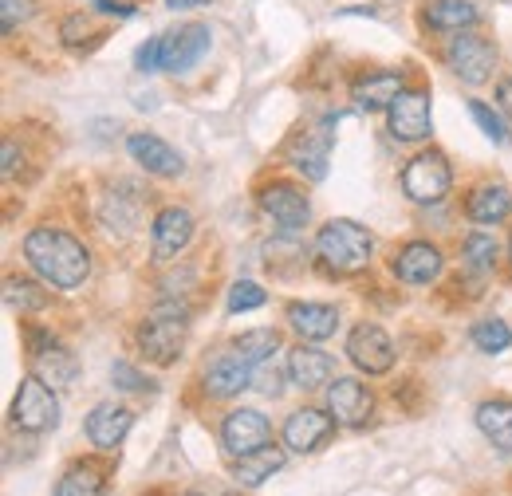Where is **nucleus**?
I'll list each match as a JSON object with an SVG mask.
<instances>
[{"label":"nucleus","mask_w":512,"mask_h":496,"mask_svg":"<svg viewBox=\"0 0 512 496\" xmlns=\"http://www.w3.org/2000/svg\"><path fill=\"white\" fill-rule=\"evenodd\" d=\"M406 87V71L398 67H367L363 75L351 79V99L359 111L375 115V111H390V103L398 99V91Z\"/></svg>","instance_id":"f8f14e48"},{"label":"nucleus","mask_w":512,"mask_h":496,"mask_svg":"<svg viewBox=\"0 0 512 496\" xmlns=\"http://www.w3.org/2000/svg\"><path fill=\"white\" fill-rule=\"evenodd\" d=\"M256 378V367L249 359H241L233 347L225 351V355H217L205 374H201V390L209 394V398H237L241 390H249Z\"/></svg>","instance_id":"dca6fc26"},{"label":"nucleus","mask_w":512,"mask_h":496,"mask_svg":"<svg viewBox=\"0 0 512 496\" xmlns=\"http://www.w3.org/2000/svg\"><path fill=\"white\" fill-rule=\"evenodd\" d=\"M260 213L280 229V233H300L312 221V201L308 193L292 182H272L260 189Z\"/></svg>","instance_id":"6e6552de"},{"label":"nucleus","mask_w":512,"mask_h":496,"mask_svg":"<svg viewBox=\"0 0 512 496\" xmlns=\"http://www.w3.org/2000/svg\"><path fill=\"white\" fill-rule=\"evenodd\" d=\"M509 268H512V237H509Z\"/></svg>","instance_id":"37998d69"},{"label":"nucleus","mask_w":512,"mask_h":496,"mask_svg":"<svg viewBox=\"0 0 512 496\" xmlns=\"http://www.w3.org/2000/svg\"><path fill=\"white\" fill-rule=\"evenodd\" d=\"M331 123H339V115L331 119H323V126H316V130H308L304 138H300V146L292 150V166L308 178V182H323L327 178V158H331Z\"/></svg>","instance_id":"4be33fe9"},{"label":"nucleus","mask_w":512,"mask_h":496,"mask_svg":"<svg viewBox=\"0 0 512 496\" xmlns=\"http://www.w3.org/2000/svg\"><path fill=\"white\" fill-rule=\"evenodd\" d=\"M446 67L465 83V87H481L493 79V67H497V44L481 32H457L449 36L446 52H442Z\"/></svg>","instance_id":"39448f33"},{"label":"nucleus","mask_w":512,"mask_h":496,"mask_svg":"<svg viewBox=\"0 0 512 496\" xmlns=\"http://www.w3.org/2000/svg\"><path fill=\"white\" fill-rule=\"evenodd\" d=\"M422 24H426L430 32L457 36V32H469V28L481 24V8H477L473 0H426Z\"/></svg>","instance_id":"5701e85b"},{"label":"nucleus","mask_w":512,"mask_h":496,"mask_svg":"<svg viewBox=\"0 0 512 496\" xmlns=\"http://www.w3.org/2000/svg\"><path fill=\"white\" fill-rule=\"evenodd\" d=\"M107 493V465L103 461H75L60 477L56 496H103Z\"/></svg>","instance_id":"bb28decb"},{"label":"nucleus","mask_w":512,"mask_h":496,"mask_svg":"<svg viewBox=\"0 0 512 496\" xmlns=\"http://www.w3.org/2000/svg\"><path fill=\"white\" fill-rule=\"evenodd\" d=\"M469 339H473L477 351H485V355H501V351H509L512 347V327L505 323V319H497V315H485V319H477V323L469 327Z\"/></svg>","instance_id":"c756f323"},{"label":"nucleus","mask_w":512,"mask_h":496,"mask_svg":"<svg viewBox=\"0 0 512 496\" xmlns=\"http://www.w3.org/2000/svg\"><path fill=\"white\" fill-rule=\"evenodd\" d=\"M497 107L512 119V75H505V79L497 83Z\"/></svg>","instance_id":"ea45409f"},{"label":"nucleus","mask_w":512,"mask_h":496,"mask_svg":"<svg viewBox=\"0 0 512 496\" xmlns=\"http://www.w3.org/2000/svg\"><path fill=\"white\" fill-rule=\"evenodd\" d=\"M288 327L300 335V343H323L339 331V311L331 304H320V300H296L284 311Z\"/></svg>","instance_id":"aec40b11"},{"label":"nucleus","mask_w":512,"mask_h":496,"mask_svg":"<svg viewBox=\"0 0 512 496\" xmlns=\"http://www.w3.org/2000/svg\"><path fill=\"white\" fill-rule=\"evenodd\" d=\"M134 67L142 75H154V71H166V36H150L138 52H134Z\"/></svg>","instance_id":"f704fd0d"},{"label":"nucleus","mask_w":512,"mask_h":496,"mask_svg":"<svg viewBox=\"0 0 512 496\" xmlns=\"http://www.w3.org/2000/svg\"><path fill=\"white\" fill-rule=\"evenodd\" d=\"M193 241V213L182 205H166L154 225H150V248H154V260H178Z\"/></svg>","instance_id":"4468645a"},{"label":"nucleus","mask_w":512,"mask_h":496,"mask_svg":"<svg viewBox=\"0 0 512 496\" xmlns=\"http://www.w3.org/2000/svg\"><path fill=\"white\" fill-rule=\"evenodd\" d=\"M209 44H213L209 24H186L178 32H166V71H174V75L193 71L201 56L209 52Z\"/></svg>","instance_id":"412c9836"},{"label":"nucleus","mask_w":512,"mask_h":496,"mask_svg":"<svg viewBox=\"0 0 512 496\" xmlns=\"http://www.w3.org/2000/svg\"><path fill=\"white\" fill-rule=\"evenodd\" d=\"M469 115H473V123L481 126V134L489 138V142H497V146H509V123H505V111L497 107H489V103H481V99H469Z\"/></svg>","instance_id":"473e14b6"},{"label":"nucleus","mask_w":512,"mask_h":496,"mask_svg":"<svg viewBox=\"0 0 512 496\" xmlns=\"http://www.w3.org/2000/svg\"><path fill=\"white\" fill-rule=\"evenodd\" d=\"M316 260L335 276H359L375 260V237L359 221L335 217L316 233Z\"/></svg>","instance_id":"f03ea898"},{"label":"nucleus","mask_w":512,"mask_h":496,"mask_svg":"<svg viewBox=\"0 0 512 496\" xmlns=\"http://www.w3.org/2000/svg\"><path fill=\"white\" fill-rule=\"evenodd\" d=\"M4 308L20 311V315L44 311V308H48V288H40L36 280H20V276H8V280H4Z\"/></svg>","instance_id":"c85d7f7f"},{"label":"nucleus","mask_w":512,"mask_h":496,"mask_svg":"<svg viewBox=\"0 0 512 496\" xmlns=\"http://www.w3.org/2000/svg\"><path fill=\"white\" fill-rule=\"evenodd\" d=\"M335 418H331V410H316V406H300V410H292L288 414V422H284V445L292 449V453H316L327 437L335 434Z\"/></svg>","instance_id":"f3484780"},{"label":"nucleus","mask_w":512,"mask_h":496,"mask_svg":"<svg viewBox=\"0 0 512 496\" xmlns=\"http://www.w3.org/2000/svg\"><path fill=\"white\" fill-rule=\"evenodd\" d=\"M134 430V410L130 406H115V402H99L91 414H87V441L99 449V453H115L127 434Z\"/></svg>","instance_id":"a211bd4d"},{"label":"nucleus","mask_w":512,"mask_h":496,"mask_svg":"<svg viewBox=\"0 0 512 496\" xmlns=\"http://www.w3.org/2000/svg\"><path fill=\"white\" fill-rule=\"evenodd\" d=\"M465 217L473 225H505L512 217V189L501 186V182L477 186L465 201Z\"/></svg>","instance_id":"b1692460"},{"label":"nucleus","mask_w":512,"mask_h":496,"mask_svg":"<svg viewBox=\"0 0 512 496\" xmlns=\"http://www.w3.org/2000/svg\"><path fill=\"white\" fill-rule=\"evenodd\" d=\"M111 382L119 386V390H127V394H146L150 390V378L138 371V367H130V363H111Z\"/></svg>","instance_id":"e433bc0d"},{"label":"nucleus","mask_w":512,"mask_h":496,"mask_svg":"<svg viewBox=\"0 0 512 496\" xmlns=\"http://www.w3.org/2000/svg\"><path fill=\"white\" fill-rule=\"evenodd\" d=\"M233 351H237L241 359H249L253 367L272 363V355L280 351V335H276L272 327H256V331H245V335L233 339Z\"/></svg>","instance_id":"7c9ffc66"},{"label":"nucleus","mask_w":512,"mask_h":496,"mask_svg":"<svg viewBox=\"0 0 512 496\" xmlns=\"http://www.w3.org/2000/svg\"><path fill=\"white\" fill-rule=\"evenodd\" d=\"M36 16V0H0V24L12 36L20 24H28Z\"/></svg>","instance_id":"c9c22d12"},{"label":"nucleus","mask_w":512,"mask_h":496,"mask_svg":"<svg viewBox=\"0 0 512 496\" xmlns=\"http://www.w3.org/2000/svg\"><path fill=\"white\" fill-rule=\"evenodd\" d=\"M127 154L146 170V174H154V178H182V174H186V158H182L166 138H158V134H150V130H134V134H130Z\"/></svg>","instance_id":"ddd939ff"},{"label":"nucleus","mask_w":512,"mask_h":496,"mask_svg":"<svg viewBox=\"0 0 512 496\" xmlns=\"http://www.w3.org/2000/svg\"><path fill=\"white\" fill-rule=\"evenodd\" d=\"M390 123V138L402 146L426 142L434 134V111H430V87H402L398 99L386 111Z\"/></svg>","instance_id":"0eeeda50"},{"label":"nucleus","mask_w":512,"mask_h":496,"mask_svg":"<svg viewBox=\"0 0 512 496\" xmlns=\"http://www.w3.org/2000/svg\"><path fill=\"white\" fill-rule=\"evenodd\" d=\"M32 374H40L48 386H56V390H64L71 386L75 378H79V363H75V355L67 351V347H48V351H40V355H32Z\"/></svg>","instance_id":"cd10ccee"},{"label":"nucleus","mask_w":512,"mask_h":496,"mask_svg":"<svg viewBox=\"0 0 512 496\" xmlns=\"http://www.w3.org/2000/svg\"><path fill=\"white\" fill-rule=\"evenodd\" d=\"M477 430L501 453H512V398H489L477 406Z\"/></svg>","instance_id":"a878e982"},{"label":"nucleus","mask_w":512,"mask_h":496,"mask_svg":"<svg viewBox=\"0 0 512 496\" xmlns=\"http://www.w3.org/2000/svg\"><path fill=\"white\" fill-rule=\"evenodd\" d=\"M394 343L386 335L379 323H359L351 335H347V359L359 367L363 374H386L394 367Z\"/></svg>","instance_id":"9d476101"},{"label":"nucleus","mask_w":512,"mask_h":496,"mask_svg":"<svg viewBox=\"0 0 512 496\" xmlns=\"http://www.w3.org/2000/svg\"><path fill=\"white\" fill-rule=\"evenodd\" d=\"M190 311L182 308H158L142 327H138V343L146 351V359H154L158 367H170L178 355H182V343H186V331H190Z\"/></svg>","instance_id":"423d86ee"},{"label":"nucleus","mask_w":512,"mask_h":496,"mask_svg":"<svg viewBox=\"0 0 512 496\" xmlns=\"http://www.w3.org/2000/svg\"><path fill=\"white\" fill-rule=\"evenodd\" d=\"M284 461H288V453L280 449V445H264V449H256L249 457H241L237 465H233V481L241 485V489H260L272 473H280L284 469Z\"/></svg>","instance_id":"393cba45"},{"label":"nucleus","mask_w":512,"mask_h":496,"mask_svg":"<svg viewBox=\"0 0 512 496\" xmlns=\"http://www.w3.org/2000/svg\"><path fill=\"white\" fill-rule=\"evenodd\" d=\"M453 189V166H449L446 150L430 146L422 154H414L402 170V193L414 205H438L446 201V193Z\"/></svg>","instance_id":"7ed1b4c3"},{"label":"nucleus","mask_w":512,"mask_h":496,"mask_svg":"<svg viewBox=\"0 0 512 496\" xmlns=\"http://www.w3.org/2000/svg\"><path fill=\"white\" fill-rule=\"evenodd\" d=\"M268 441H272V426H268V418L260 410H253V406H237V410H229L221 418V449L233 461H241V457H249L256 449H264Z\"/></svg>","instance_id":"1a4fd4ad"},{"label":"nucleus","mask_w":512,"mask_h":496,"mask_svg":"<svg viewBox=\"0 0 512 496\" xmlns=\"http://www.w3.org/2000/svg\"><path fill=\"white\" fill-rule=\"evenodd\" d=\"M91 8L99 16H134V8H130L127 0H91Z\"/></svg>","instance_id":"58836bf2"},{"label":"nucleus","mask_w":512,"mask_h":496,"mask_svg":"<svg viewBox=\"0 0 512 496\" xmlns=\"http://www.w3.org/2000/svg\"><path fill=\"white\" fill-rule=\"evenodd\" d=\"M0 170H4V178L16 174V142H12V138L4 142V166H0Z\"/></svg>","instance_id":"a19ab883"},{"label":"nucleus","mask_w":512,"mask_h":496,"mask_svg":"<svg viewBox=\"0 0 512 496\" xmlns=\"http://www.w3.org/2000/svg\"><path fill=\"white\" fill-rule=\"evenodd\" d=\"M268 304V292L256 284V280H237L233 288H229V300H225V308L229 315H245V311H256Z\"/></svg>","instance_id":"72a5a7b5"},{"label":"nucleus","mask_w":512,"mask_h":496,"mask_svg":"<svg viewBox=\"0 0 512 496\" xmlns=\"http://www.w3.org/2000/svg\"><path fill=\"white\" fill-rule=\"evenodd\" d=\"M390 268H394V276L402 284L426 288V284H434L446 272V256H442V248L434 245V241H410V245H402L394 252Z\"/></svg>","instance_id":"9b49d317"},{"label":"nucleus","mask_w":512,"mask_h":496,"mask_svg":"<svg viewBox=\"0 0 512 496\" xmlns=\"http://www.w3.org/2000/svg\"><path fill=\"white\" fill-rule=\"evenodd\" d=\"M284 371H288V382L292 386H300V390H320L331 382V374H335V359L320 351L316 343H296L292 351H288V363H284Z\"/></svg>","instance_id":"6ab92c4d"},{"label":"nucleus","mask_w":512,"mask_h":496,"mask_svg":"<svg viewBox=\"0 0 512 496\" xmlns=\"http://www.w3.org/2000/svg\"><path fill=\"white\" fill-rule=\"evenodd\" d=\"M186 496H205V493H186Z\"/></svg>","instance_id":"c03bdc74"},{"label":"nucleus","mask_w":512,"mask_h":496,"mask_svg":"<svg viewBox=\"0 0 512 496\" xmlns=\"http://www.w3.org/2000/svg\"><path fill=\"white\" fill-rule=\"evenodd\" d=\"M12 426H20L24 434H48L60 426V398L56 386H48L40 374L20 378L16 398H12Z\"/></svg>","instance_id":"20e7f679"},{"label":"nucleus","mask_w":512,"mask_h":496,"mask_svg":"<svg viewBox=\"0 0 512 496\" xmlns=\"http://www.w3.org/2000/svg\"><path fill=\"white\" fill-rule=\"evenodd\" d=\"M253 386L260 390V394H264V398H280V394H284V386H280V374H276V367H268V363H260V367H256Z\"/></svg>","instance_id":"4c0bfd02"},{"label":"nucleus","mask_w":512,"mask_h":496,"mask_svg":"<svg viewBox=\"0 0 512 496\" xmlns=\"http://www.w3.org/2000/svg\"><path fill=\"white\" fill-rule=\"evenodd\" d=\"M327 410L339 426H363L375 414V394L359 378H335L327 382Z\"/></svg>","instance_id":"2eb2a0df"},{"label":"nucleus","mask_w":512,"mask_h":496,"mask_svg":"<svg viewBox=\"0 0 512 496\" xmlns=\"http://www.w3.org/2000/svg\"><path fill=\"white\" fill-rule=\"evenodd\" d=\"M170 8H205V4H213V0H166Z\"/></svg>","instance_id":"79ce46f5"},{"label":"nucleus","mask_w":512,"mask_h":496,"mask_svg":"<svg viewBox=\"0 0 512 496\" xmlns=\"http://www.w3.org/2000/svg\"><path fill=\"white\" fill-rule=\"evenodd\" d=\"M24 260L48 288H60V292L83 288L87 276H91L87 245L79 237L64 233V229H56V225H36L24 237Z\"/></svg>","instance_id":"f257e3e1"},{"label":"nucleus","mask_w":512,"mask_h":496,"mask_svg":"<svg viewBox=\"0 0 512 496\" xmlns=\"http://www.w3.org/2000/svg\"><path fill=\"white\" fill-rule=\"evenodd\" d=\"M497 256H501V245H497V237L485 233V229H477V233H469V237L461 241V260H465L473 272L497 268Z\"/></svg>","instance_id":"2f4dec72"}]
</instances>
